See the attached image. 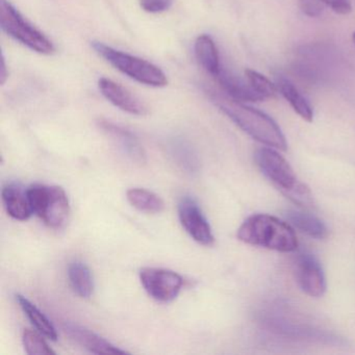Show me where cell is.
I'll return each mask as SVG.
<instances>
[{"instance_id":"6","label":"cell","mask_w":355,"mask_h":355,"mask_svg":"<svg viewBox=\"0 0 355 355\" xmlns=\"http://www.w3.org/2000/svg\"><path fill=\"white\" fill-rule=\"evenodd\" d=\"M33 211L45 225L63 227L70 215V203L65 190L60 186L36 184L26 189Z\"/></svg>"},{"instance_id":"24","label":"cell","mask_w":355,"mask_h":355,"mask_svg":"<svg viewBox=\"0 0 355 355\" xmlns=\"http://www.w3.org/2000/svg\"><path fill=\"white\" fill-rule=\"evenodd\" d=\"M324 3L321 0H299V8L307 17L317 18L324 11Z\"/></svg>"},{"instance_id":"11","label":"cell","mask_w":355,"mask_h":355,"mask_svg":"<svg viewBox=\"0 0 355 355\" xmlns=\"http://www.w3.org/2000/svg\"><path fill=\"white\" fill-rule=\"evenodd\" d=\"M98 88L103 96L118 109L135 116L148 113L146 105L122 85L107 78L98 80Z\"/></svg>"},{"instance_id":"4","label":"cell","mask_w":355,"mask_h":355,"mask_svg":"<svg viewBox=\"0 0 355 355\" xmlns=\"http://www.w3.org/2000/svg\"><path fill=\"white\" fill-rule=\"evenodd\" d=\"M94 51L114 68L128 78L145 86L163 88L168 85L165 72L155 64L136 55L123 53L103 42H92Z\"/></svg>"},{"instance_id":"8","label":"cell","mask_w":355,"mask_h":355,"mask_svg":"<svg viewBox=\"0 0 355 355\" xmlns=\"http://www.w3.org/2000/svg\"><path fill=\"white\" fill-rule=\"evenodd\" d=\"M178 218L189 236L199 244L211 246L215 242L213 230L194 198L184 196L178 203Z\"/></svg>"},{"instance_id":"21","label":"cell","mask_w":355,"mask_h":355,"mask_svg":"<svg viewBox=\"0 0 355 355\" xmlns=\"http://www.w3.org/2000/svg\"><path fill=\"white\" fill-rule=\"evenodd\" d=\"M128 202L142 213L159 214L165 209L163 199L146 189H130L126 193Z\"/></svg>"},{"instance_id":"1","label":"cell","mask_w":355,"mask_h":355,"mask_svg":"<svg viewBox=\"0 0 355 355\" xmlns=\"http://www.w3.org/2000/svg\"><path fill=\"white\" fill-rule=\"evenodd\" d=\"M211 101L243 132L257 142L272 148L286 150V137L278 124L267 114L249 107L241 101H234L227 95L211 94Z\"/></svg>"},{"instance_id":"22","label":"cell","mask_w":355,"mask_h":355,"mask_svg":"<svg viewBox=\"0 0 355 355\" xmlns=\"http://www.w3.org/2000/svg\"><path fill=\"white\" fill-rule=\"evenodd\" d=\"M43 334L38 330L24 329L22 334V342L26 353L30 355L55 354V351L49 347Z\"/></svg>"},{"instance_id":"12","label":"cell","mask_w":355,"mask_h":355,"mask_svg":"<svg viewBox=\"0 0 355 355\" xmlns=\"http://www.w3.org/2000/svg\"><path fill=\"white\" fill-rule=\"evenodd\" d=\"M65 334L76 344L95 354H125V350L118 348L103 336L93 332L88 328L74 323L66 322L63 326Z\"/></svg>"},{"instance_id":"25","label":"cell","mask_w":355,"mask_h":355,"mask_svg":"<svg viewBox=\"0 0 355 355\" xmlns=\"http://www.w3.org/2000/svg\"><path fill=\"white\" fill-rule=\"evenodd\" d=\"M173 3V0H140V6L145 12L150 14L163 13Z\"/></svg>"},{"instance_id":"3","label":"cell","mask_w":355,"mask_h":355,"mask_svg":"<svg viewBox=\"0 0 355 355\" xmlns=\"http://www.w3.org/2000/svg\"><path fill=\"white\" fill-rule=\"evenodd\" d=\"M255 162L263 175L295 203L303 205L309 202V188L299 182L290 164L277 151L272 147L259 149L255 153Z\"/></svg>"},{"instance_id":"16","label":"cell","mask_w":355,"mask_h":355,"mask_svg":"<svg viewBox=\"0 0 355 355\" xmlns=\"http://www.w3.org/2000/svg\"><path fill=\"white\" fill-rule=\"evenodd\" d=\"M275 84L280 94L290 103L295 113L300 116L305 121H313V107H311L305 97L299 92L295 85L288 78H284V76H276Z\"/></svg>"},{"instance_id":"2","label":"cell","mask_w":355,"mask_h":355,"mask_svg":"<svg viewBox=\"0 0 355 355\" xmlns=\"http://www.w3.org/2000/svg\"><path fill=\"white\" fill-rule=\"evenodd\" d=\"M236 238L245 244L278 252H294L298 248L293 226L267 214L247 218L239 227Z\"/></svg>"},{"instance_id":"15","label":"cell","mask_w":355,"mask_h":355,"mask_svg":"<svg viewBox=\"0 0 355 355\" xmlns=\"http://www.w3.org/2000/svg\"><path fill=\"white\" fill-rule=\"evenodd\" d=\"M194 51L199 65L207 73L216 78L223 66L220 61L219 51L213 38L209 35H200L195 41Z\"/></svg>"},{"instance_id":"19","label":"cell","mask_w":355,"mask_h":355,"mask_svg":"<svg viewBox=\"0 0 355 355\" xmlns=\"http://www.w3.org/2000/svg\"><path fill=\"white\" fill-rule=\"evenodd\" d=\"M286 218L293 227L311 238L323 240L327 236L328 230L325 223L311 214L299 211H288Z\"/></svg>"},{"instance_id":"28","label":"cell","mask_w":355,"mask_h":355,"mask_svg":"<svg viewBox=\"0 0 355 355\" xmlns=\"http://www.w3.org/2000/svg\"><path fill=\"white\" fill-rule=\"evenodd\" d=\"M352 41H353V44L355 45V32L353 33V34H352Z\"/></svg>"},{"instance_id":"13","label":"cell","mask_w":355,"mask_h":355,"mask_svg":"<svg viewBox=\"0 0 355 355\" xmlns=\"http://www.w3.org/2000/svg\"><path fill=\"white\" fill-rule=\"evenodd\" d=\"M215 78L225 95L234 101L241 103H257L265 101L248 82H244L224 67L221 68L219 74Z\"/></svg>"},{"instance_id":"27","label":"cell","mask_w":355,"mask_h":355,"mask_svg":"<svg viewBox=\"0 0 355 355\" xmlns=\"http://www.w3.org/2000/svg\"><path fill=\"white\" fill-rule=\"evenodd\" d=\"M7 65H6L5 57L3 55L1 59V72H0V80H1V84H5L6 80H8Z\"/></svg>"},{"instance_id":"9","label":"cell","mask_w":355,"mask_h":355,"mask_svg":"<svg viewBox=\"0 0 355 355\" xmlns=\"http://www.w3.org/2000/svg\"><path fill=\"white\" fill-rule=\"evenodd\" d=\"M295 263V274L301 291L313 298L323 296L327 286L325 274L318 259L309 253H302Z\"/></svg>"},{"instance_id":"7","label":"cell","mask_w":355,"mask_h":355,"mask_svg":"<svg viewBox=\"0 0 355 355\" xmlns=\"http://www.w3.org/2000/svg\"><path fill=\"white\" fill-rule=\"evenodd\" d=\"M140 280L147 294L159 302L173 301L184 286V278L180 274L164 268H143Z\"/></svg>"},{"instance_id":"23","label":"cell","mask_w":355,"mask_h":355,"mask_svg":"<svg viewBox=\"0 0 355 355\" xmlns=\"http://www.w3.org/2000/svg\"><path fill=\"white\" fill-rule=\"evenodd\" d=\"M245 76L250 86L265 99L275 98L279 93L276 84H273L269 78L254 70H245Z\"/></svg>"},{"instance_id":"14","label":"cell","mask_w":355,"mask_h":355,"mask_svg":"<svg viewBox=\"0 0 355 355\" xmlns=\"http://www.w3.org/2000/svg\"><path fill=\"white\" fill-rule=\"evenodd\" d=\"M3 201L6 211L13 219L26 221L32 217L33 211L28 192L17 184H8L3 189Z\"/></svg>"},{"instance_id":"17","label":"cell","mask_w":355,"mask_h":355,"mask_svg":"<svg viewBox=\"0 0 355 355\" xmlns=\"http://www.w3.org/2000/svg\"><path fill=\"white\" fill-rule=\"evenodd\" d=\"M168 153L178 168L189 175H194L199 170V161L190 143L184 139H173L168 145Z\"/></svg>"},{"instance_id":"18","label":"cell","mask_w":355,"mask_h":355,"mask_svg":"<svg viewBox=\"0 0 355 355\" xmlns=\"http://www.w3.org/2000/svg\"><path fill=\"white\" fill-rule=\"evenodd\" d=\"M70 286L80 298L88 299L94 291V279L90 268L80 261H74L68 267Z\"/></svg>"},{"instance_id":"5","label":"cell","mask_w":355,"mask_h":355,"mask_svg":"<svg viewBox=\"0 0 355 355\" xmlns=\"http://www.w3.org/2000/svg\"><path fill=\"white\" fill-rule=\"evenodd\" d=\"M0 26L6 34L35 53L44 55L55 53L53 41L28 21L9 0L0 3Z\"/></svg>"},{"instance_id":"20","label":"cell","mask_w":355,"mask_h":355,"mask_svg":"<svg viewBox=\"0 0 355 355\" xmlns=\"http://www.w3.org/2000/svg\"><path fill=\"white\" fill-rule=\"evenodd\" d=\"M16 301L36 330H38L40 334L49 340H58V331L55 326L34 303L31 302L26 297L22 296V295H16Z\"/></svg>"},{"instance_id":"10","label":"cell","mask_w":355,"mask_h":355,"mask_svg":"<svg viewBox=\"0 0 355 355\" xmlns=\"http://www.w3.org/2000/svg\"><path fill=\"white\" fill-rule=\"evenodd\" d=\"M98 126L130 161L140 165L146 163V153L139 139L130 130L105 119L99 120Z\"/></svg>"},{"instance_id":"26","label":"cell","mask_w":355,"mask_h":355,"mask_svg":"<svg viewBox=\"0 0 355 355\" xmlns=\"http://www.w3.org/2000/svg\"><path fill=\"white\" fill-rule=\"evenodd\" d=\"M324 5L329 7L334 13L340 15H348L352 12L350 0H321Z\"/></svg>"}]
</instances>
